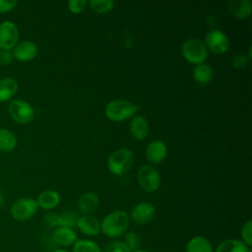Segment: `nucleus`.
Instances as JSON below:
<instances>
[{
    "label": "nucleus",
    "mask_w": 252,
    "mask_h": 252,
    "mask_svg": "<svg viewBox=\"0 0 252 252\" xmlns=\"http://www.w3.org/2000/svg\"><path fill=\"white\" fill-rule=\"evenodd\" d=\"M18 146V138L13 131L0 128V152L10 153L13 152Z\"/></svg>",
    "instance_id": "22"
},
{
    "label": "nucleus",
    "mask_w": 252,
    "mask_h": 252,
    "mask_svg": "<svg viewBox=\"0 0 252 252\" xmlns=\"http://www.w3.org/2000/svg\"><path fill=\"white\" fill-rule=\"evenodd\" d=\"M20 31L12 21L0 23V50L11 51L19 42Z\"/></svg>",
    "instance_id": "8"
},
{
    "label": "nucleus",
    "mask_w": 252,
    "mask_h": 252,
    "mask_svg": "<svg viewBox=\"0 0 252 252\" xmlns=\"http://www.w3.org/2000/svg\"><path fill=\"white\" fill-rule=\"evenodd\" d=\"M14 57L11 51L0 50V65H9L12 63Z\"/></svg>",
    "instance_id": "34"
},
{
    "label": "nucleus",
    "mask_w": 252,
    "mask_h": 252,
    "mask_svg": "<svg viewBox=\"0 0 252 252\" xmlns=\"http://www.w3.org/2000/svg\"><path fill=\"white\" fill-rule=\"evenodd\" d=\"M99 205V198L94 192H87L83 194L77 203L79 212L82 215H93Z\"/></svg>",
    "instance_id": "15"
},
{
    "label": "nucleus",
    "mask_w": 252,
    "mask_h": 252,
    "mask_svg": "<svg viewBox=\"0 0 252 252\" xmlns=\"http://www.w3.org/2000/svg\"><path fill=\"white\" fill-rule=\"evenodd\" d=\"M193 77L199 84H207L212 81L214 77V69L206 63L196 65L193 69Z\"/></svg>",
    "instance_id": "23"
},
{
    "label": "nucleus",
    "mask_w": 252,
    "mask_h": 252,
    "mask_svg": "<svg viewBox=\"0 0 252 252\" xmlns=\"http://www.w3.org/2000/svg\"><path fill=\"white\" fill-rule=\"evenodd\" d=\"M156 217V208L149 202H142L133 207L129 219L137 224H146Z\"/></svg>",
    "instance_id": "10"
},
{
    "label": "nucleus",
    "mask_w": 252,
    "mask_h": 252,
    "mask_svg": "<svg viewBox=\"0 0 252 252\" xmlns=\"http://www.w3.org/2000/svg\"><path fill=\"white\" fill-rule=\"evenodd\" d=\"M139 106L126 99H113L105 105L106 117L115 122H121L134 116Z\"/></svg>",
    "instance_id": "2"
},
{
    "label": "nucleus",
    "mask_w": 252,
    "mask_h": 252,
    "mask_svg": "<svg viewBox=\"0 0 252 252\" xmlns=\"http://www.w3.org/2000/svg\"><path fill=\"white\" fill-rule=\"evenodd\" d=\"M214 252H251V248L239 239L229 238L221 241Z\"/></svg>",
    "instance_id": "20"
},
{
    "label": "nucleus",
    "mask_w": 252,
    "mask_h": 252,
    "mask_svg": "<svg viewBox=\"0 0 252 252\" xmlns=\"http://www.w3.org/2000/svg\"><path fill=\"white\" fill-rule=\"evenodd\" d=\"M133 161V152L128 148H121L114 151L108 157L107 167L114 175L121 176L131 168Z\"/></svg>",
    "instance_id": "3"
},
{
    "label": "nucleus",
    "mask_w": 252,
    "mask_h": 252,
    "mask_svg": "<svg viewBox=\"0 0 252 252\" xmlns=\"http://www.w3.org/2000/svg\"><path fill=\"white\" fill-rule=\"evenodd\" d=\"M52 240L57 246L62 247L63 249L65 247L73 246L74 243L78 240V235L73 228L58 226L52 232Z\"/></svg>",
    "instance_id": "12"
},
{
    "label": "nucleus",
    "mask_w": 252,
    "mask_h": 252,
    "mask_svg": "<svg viewBox=\"0 0 252 252\" xmlns=\"http://www.w3.org/2000/svg\"><path fill=\"white\" fill-rule=\"evenodd\" d=\"M181 53L189 63L199 65L204 63L209 55L205 43L195 37L187 38L181 45Z\"/></svg>",
    "instance_id": "4"
},
{
    "label": "nucleus",
    "mask_w": 252,
    "mask_h": 252,
    "mask_svg": "<svg viewBox=\"0 0 252 252\" xmlns=\"http://www.w3.org/2000/svg\"><path fill=\"white\" fill-rule=\"evenodd\" d=\"M249 61V56H246L245 54H238L235 55L232 60V66L234 68H241L245 66Z\"/></svg>",
    "instance_id": "33"
},
{
    "label": "nucleus",
    "mask_w": 252,
    "mask_h": 252,
    "mask_svg": "<svg viewBox=\"0 0 252 252\" xmlns=\"http://www.w3.org/2000/svg\"><path fill=\"white\" fill-rule=\"evenodd\" d=\"M52 252H69V251H67V250H65V249H62V248H58V249L53 250Z\"/></svg>",
    "instance_id": "36"
},
{
    "label": "nucleus",
    "mask_w": 252,
    "mask_h": 252,
    "mask_svg": "<svg viewBox=\"0 0 252 252\" xmlns=\"http://www.w3.org/2000/svg\"><path fill=\"white\" fill-rule=\"evenodd\" d=\"M186 252H214L210 240L204 236L197 235L189 239L185 248Z\"/></svg>",
    "instance_id": "21"
},
{
    "label": "nucleus",
    "mask_w": 252,
    "mask_h": 252,
    "mask_svg": "<svg viewBox=\"0 0 252 252\" xmlns=\"http://www.w3.org/2000/svg\"><path fill=\"white\" fill-rule=\"evenodd\" d=\"M129 131L135 140H144L149 133L148 120L142 115H135L129 123Z\"/></svg>",
    "instance_id": "16"
},
{
    "label": "nucleus",
    "mask_w": 252,
    "mask_h": 252,
    "mask_svg": "<svg viewBox=\"0 0 252 252\" xmlns=\"http://www.w3.org/2000/svg\"><path fill=\"white\" fill-rule=\"evenodd\" d=\"M8 112L11 119L18 124H28L34 117L33 107L28 101L21 98L10 100Z\"/></svg>",
    "instance_id": "6"
},
{
    "label": "nucleus",
    "mask_w": 252,
    "mask_h": 252,
    "mask_svg": "<svg viewBox=\"0 0 252 252\" xmlns=\"http://www.w3.org/2000/svg\"><path fill=\"white\" fill-rule=\"evenodd\" d=\"M13 57L20 62L32 61L37 55V45L32 40L19 41L16 46L12 49Z\"/></svg>",
    "instance_id": "11"
},
{
    "label": "nucleus",
    "mask_w": 252,
    "mask_h": 252,
    "mask_svg": "<svg viewBox=\"0 0 252 252\" xmlns=\"http://www.w3.org/2000/svg\"><path fill=\"white\" fill-rule=\"evenodd\" d=\"M67 5H68L69 11H71L72 13L78 14L86 10L88 2L87 0H70Z\"/></svg>",
    "instance_id": "30"
},
{
    "label": "nucleus",
    "mask_w": 252,
    "mask_h": 252,
    "mask_svg": "<svg viewBox=\"0 0 252 252\" xmlns=\"http://www.w3.org/2000/svg\"><path fill=\"white\" fill-rule=\"evenodd\" d=\"M76 227L88 236H96L100 233V221L93 215L80 216Z\"/></svg>",
    "instance_id": "13"
},
{
    "label": "nucleus",
    "mask_w": 252,
    "mask_h": 252,
    "mask_svg": "<svg viewBox=\"0 0 252 252\" xmlns=\"http://www.w3.org/2000/svg\"><path fill=\"white\" fill-rule=\"evenodd\" d=\"M4 202H5V200H4V196H3V194H2V192H1V190H0V208L3 206Z\"/></svg>",
    "instance_id": "35"
},
{
    "label": "nucleus",
    "mask_w": 252,
    "mask_h": 252,
    "mask_svg": "<svg viewBox=\"0 0 252 252\" xmlns=\"http://www.w3.org/2000/svg\"><path fill=\"white\" fill-rule=\"evenodd\" d=\"M137 178L140 187L146 192H155L160 186V175L158 169L152 165L145 164L140 167Z\"/></svg>",
    "instance_id": "7"
},
{
    "label": "nucleus",
    "mask_w": 252,
    "mask_h": 252,
    "mask_svg": "<svg viewBox=\"0 0 252 252\" xmlns=\"http://www.w3.org/2000/svg\"><path fill=\"white\" fill-rule=\"evenodd\" d=\"M38 205L35 199L23 197L17 199L10 208L11 217L17 221H27L37 212Z\"/></svg>",
    "instance_id": "5"
},
{
    "label": "nucleus",
    "mask_w": 252,
    "mask_h": 252,
    "mask_svg": "<svg viewBox=\"0 0 252 252\" xmlns=\"http://www.w3.org/2000/svg\"><path fill=\"white\" fill-rule=\"evenodd\" d=\"M241 241H243L248 247L252 245V220H248L241 227L240 230Z\"/></svg>",
    "instance_id": "28"
},
{
    "label": "nucleus",
    "mask_w": 252,
    "mask_h": 252,
    "mask_svg": "<svg viewBox=\"0 0 252 252\" xmlns=\"http://www.w3.org/2000/svg\"><path fill=\"white\" fill-rule=\"evenodd\" d=\"M205 45L215 54H223L228 50L229 40L226 34L220 30H211L205 37Z\"/></svg>",
    "instance_id": "9"
},
{
    "label": "nucleus",
    "mask_w": 252,
    "mask_h": 252,
    "mask_svg": "<svg viewBox=\"0 0 252 252\" xmlns=\"http://www.w3.org/2000/svg\"><path fill=\"white\" fill-rule=\"evenodd\" d=\"M130 224L129 215L123 210H115L107 214L100 221V232L110 238L124 234Z\"/></svg>",
    "instance_id": "1"
},
{
    "label": "nucleus",
    "mask_w": 252,
    "mask_h": 252,
    "mask_svg": "<svg viewBox=\"0 0 252 252\" xmlns=\"http://www.w3.org/2000/svg\"><path fill=\"white\" fill-rule=\"evenodd\" d=\"M60 201H61V198L59 193L51 189L42 191L37 196V199H36L38 208L45 211H50L55 209L60 204Z\"/></svg>",
    "instance_id": "18"
},
{
    "label": "nucleus",
    "mask_w": 252,
    "mask_h": 252,
    "mask_svg": "<svg viewBox=\"0 0 252 252\" xmlns=\"http://www.w3.org/2000/svg\"><path fill=\"white\" fill-rule=\"evenodd\" d=\"M91 9L98 14H105L113 9L114 2L112 0H91L88 2Z\"/></svg>",
    "instance_id": "26"
},
{
    "label": "nucleus",
    "mask_w": 252,
    "mask_h": 252,
    "mask_svg": "<svg viewBox=\"0 0 252 252\" xmlns=\"http://www.w3.org/2000/svg\"><path fill=\"white\" fill-rule=\"evenodd\" d=\"M123 242L128 246V248L131 250V252L141 249L142 243H143L142 237L135 231H127Z\"/></svg>",
    "instance_id": "27"
},
{
    "label": "nucleus",
    "mask_w": 252,
    "mask_h": 252,
    "mask_svg": "<svg viewBox=\"0 0 252 252\" xmlns=\"http://www.w3.org/2000/svg\"><path fill=\"white\" fill-rule=\"evenodd\" d=\"M79 215L73 211H66L59 214V226H66L73 228L77 226Z\"/></svg>",
    "instance_id": "25"
},
{
    "label": "nucleus",
    "mask_w": 252,
    "mask_h": 252,
    "mask_svg": "<svg viewBox=\"0 0 252 252\" xmlns=\"http://www.w3.org/2000/svg\"><path fill=\"white\" fill-rule=\"evenodd\" d=\"M227 10L237 19H247L252 12V3L250 0H230Z\"/></svg>",
    "instance_id": "17"
},
{
    "label": "nucleus",
    "mask_w": 252,
    "mask_h": 252,
    "mask_svg": "<svg viewBox=\"0 0 252 252\" xmlns=\"http://www.w3.org/2000/svg\"><path fill=\"white\" fill-rule=\"evenodd\" d=\"M43 223L50 228H56L59 226V214L50 212L43 217Z\"/></svg>",
    "instance_id": "31"
},
{
    "label": "nucleus",
    "mask_w": 252,
    "mask_h": 252,
    "mask_svg": "<svg viewBox=\"0 0 252 252\" xmlns=\"http://www.w3.org/2000/svg\"><path fill=\"white\" fill-rule=\"evenodd\" d=\"M19 2L16 0H0V14L8 13L18 6Z\"/></svg>",
    "instance_id": "32"
},
{
    "label": "nucleus",
    "mask_w": 252,
    "mask_h": 252,
    "mask_svg": "<svg viewBox=\"0 0 252 252\" xmlns=\"http://www.w3.org/2000/svg\"><path fill=\"white\" fill-rule=\"evenodd\" d=\"M19 91V83L13 77H4L0 79V102H6Z\"/></svg>",
    "instance_id": "19"
},
{
    "label": "nucleus",
    "mask_w": 252,
    "mask_h": 252,
    "mask_svg": "<svg viewBox=\"0 0 252 252\" xmlns=\"http://www.w3.org/2000/svg\"><path fill=\"white\" fill-rule=\"evenodd\" d=\"M134 252H150V251H148V250H145V249H139V250H137V251H134Z\"/></svg>",
    "instance_id": "37"
},
{
    "label": "nucleus",
    "mask_w": 252,
    "mask_h": 252,
    "mask_svg": "<svg viewBox=\"0 0 252 252\" xmlns=\"http://www.w3.org/2000/svg\"><path fill=\"white\" fill-rule=\"evenodd\" d=\"M145 154L150 162L159 163L166 158L167 148L162 141L154 140L148 144Z\"/></svg>",
    "instance_id": "14"
},
{
    "label": "nucleus",
    "mask_w": 252,
    "mask_h": 252,
    "mask_svg": "<svg viewBox=\"0 0 252 252\" xmlns=\"http://www.w3.org/2000/svg\"><path fill=\"white\" fill-rule=\"evenodd\" d=\"M72 252H101L100 247L93 240L79 239L72 246Z\"/></svg>",
    "instance_id": "24"
},
{
    "label": "nucleus",
    "mask_w": 252,
    "mask_h": 252,
    "mask_svg": "<svg viewBox=\"0 0 252 252\" xmlns=\"http://www.w3.org/2000/svg\"><path fill=\"white\" fill-rule=\"evenodd\" d=\"M103 252H131V250L123 241L114 240L106 244Z\"/></svg>",
    "instance_id": "29"
}]
</instances>
